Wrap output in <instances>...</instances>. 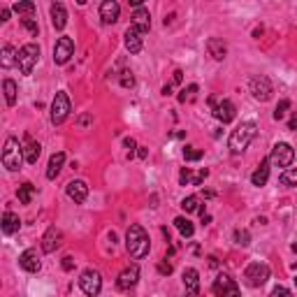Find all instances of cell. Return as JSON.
I'll return each instance as SVG.
<instances>
[{"label": "cell", "instance_id": "8d00e7d4", "mask_svg": "<svg viewBox=\"0 0 297 297\" xmlns=\"http://www.w3.org/2000/svg\"><path fill=\"white\" fill-rule=\"evenodd\" d=\"M21 26L26 28L31 35H35V37H37V33H40V28H37V21L31 19V16H28V19H21Z\"/></svg>", "mask_w": 297, "mask_h": 297}, {"label": "cell", "instance_id": "ac0fdd59", "mask_svg": "<svg viewBox=\"0 0 297 297\" xmlns=\"http://www.w3.org/2000/svg\"><path fill=\"white\" fill-rule=\"evenodd\" d=\"M119 14H121V7L116 0H104L102 5H100V19H102V23H116Z\"/></svg>", "mask_w": 297, "mask_h": 297}, {"label": "cell", "instance_id": "bcb514c9", "mask_svg": "<svg viewBox=\"0 0 297 297\" xmlns=\"http://www.w3.org/2000/svg\"><path fill=\"white\" fill-rule=\"evenodd\" d=\"M288 130H297V116H290V121H288Z\"/></svg>", "mask_w": 297, "mask_h": 297}, {"label": "cell", "instance_id": "52a82bcc", "mask_svg": "<svg viewBox=\"0 0 297 297\" xmlns=\"http://www.w3.org/2000/svg\"><path fill=\"white\" fill-rule=\"evenodd\" d=\"M68 116H70V98H68L65 91H58L56 98H53V102H51V123L61 125Z\"/></svg>", "mask_w": 297, "mask_h": 297}, {"label": "cell", "instance_id": "5bb4252c", "mask_svg": "<svg viewBox=\"0 0 297 297\" xmlns=\"http://www.w3.org/2000/svg\"><path fill=\"white\" fill-rule=\"evenodd\" d=\"M214 116L221 123H230V121H235V116H237V107L230 102V100H219V102L214 104Z\"/></svg>", "mask_w": 297, "mask_h": 297}, {"label": "cell", "instance_id": "d4e9b609", "mask_svg": "<svg viewBox=\"0 0 297 297\" xmlns=\"http://www.w3.org/2000/svg\"><path fill=\"white\" fill-rule=\"evenodd\" d=\"M21 228V219L16 214H12V211H5L3 214V232L5 235H14V232H19Z\"/></svg>", "mask_w": 297, "mask_h": 297}, {"label": "cell", "instance_id": "7a4b0ae2", "mask_svg": "<svg viewBox=\"0 0 297 297\" xmlns=\"http://www.w3.org/2000/svg\"><path fill=\"white\" fill-rule=\"evenodd\" d=\"M258 135V125L253 121H244L235 128V130L230 132V140H228V146L232 153H241L249 149V144L256 140Z\"/></svg>", "mask_w": 297, "mask_h": 297}, {"label": "cell", "instance_id": "d590c367", "mask_svg": "<svg viewBox=\"0 0 297 297\" xmlns=\"http://www.w3.org/2000/svg\"><path fill=\"white\" fill-rule=\"evenodd\" d=\"M183 158H186V163H195L202 158V151L195 149V146H186V149H183Z\"/></svg>", "mask_w": 297, "mask_h": 297}, {"label": "cell", "instance_id": "b9f144b4", "mask_svg": "<svg viewBox=\"0 0 297 297\" xmlns=\"http://www.w3.org/2000/svg\"><path fill=\"white\" fill-rule=\"evenodd\" d=\"M207 177H209V170H204V167H202L198 174H193V181H191V183H193V186H200V183H202Z\"/></svg>", "mask_w": 297, "mask_h": 297}, {"label": "cell", "instance_id": "cb8c5ba5", "mask_svg": "<svg viewBox=\"0 0 297 297\" xmlns=\"http://www.w3.org/2000/svg\"><path fill=\"white\" fill-rule=\"evenodd\" d=\"M267 179H269V158L260 160L258 170H256L253 174H251V181H253V186H265Z\"/></svg>", "mask_w": 297, "mask_h": 297}, {"label": "cell", "instance_id": "d6a6232c", "mask_svg": "<svg viewBox=\"0 0 297 297\" xmlns=\"http://www.w3.org/2000/svg\"><path fill=\"white\" fill-rule=\"evenodd\" d=\"M198 84H191L188 89L181 91V95H179V102H191V100H195V93H198Z\"/></svg>", "mask_w": 297, "mask_h": 297}, {"label": "cell", "instance_id": "e0dca14e", "mask_svg": "<svg viewBox=\"0 0 297 297\" xmlns=\"http://www.w3.org/2000/svg\"><path fill=\"white\" fill-rule=\"evenodd\" d=\"M130 26H135L142 35L151 31V14H149V10H146V7H137V10L132 12V23H130Z\"/></svg>", "mask_w": 297, "mask_h": 297}, {"label": "cell", "instance_id": "60d3db41", "mask_svg": "<svg viewBox=\"0 0 297 297\" xmlns=\"http://www.w3.org/2000/svg\"><path fill=\"white\" fill-rule=\"evenodd\" d=\"M191 181H193V174H191V170H188V167H183L181 174H179V183H181V186H186V183H191Z\"/></svg>", "mask_w": 297, "mask_h": 297}, {"label": "cell", "instance_id": "c3c4849f", "mask_svg": "<svg viewBox=\"0 0 297 297\" xmlns=\"http://www.w3.org/2000/svg\"><path fill=\"white\" fill-rule=\"evenodd\" d=\"M137 156H140V158H146V156H149V151H146L144 146H140V151H137Z\"/></svg>", "mask_w": 297, "mask_h": 297}, {"label": "cell", "instance_id": "f907efd6", "mask_svg": "<svg viewBox=\"0 0 297 297\" xmlns=\"http://www.w3.org/2000/svg\"><path fill=\"white\" fill-rule=\"evenodd\" d=\"M292 251H295V253H297V244H292Z\"/></svg>", "mask_w": 297, "mask_h": 297}, {"label": "cell", "instance_id": "e575fe53", "mask_svg": "<svg viewBox=\"0 0 297 297\" xmlns=\"http://www.w3.org/2000/svg\"><path fill=\"white\" fill-rule=\"evenodd\" d=\"M12 10L16 12V14H33L35 12V5L33 3H28V0H23V3H14V7Z\"/></svg>", "mask_w": 297, "mask_h": 297}, {"label": "cell", "instance_id": "7402d4cb", "mask_svg": "<svg viewBox=\"0 0 297 297\" xmlns=\"http://www.w3.org/2000/svg\"><path fill=\"white\" fill-rule=\"evenodd\" d=\"M51 23L56 31H63L65 23H68V12H65V5H63V3H53L51 5Z\"/></svg>", "mask_w": 297, "mask_h": 297}, {"label": "cell", "instance_id": "603a6c76", "mask_svg": "<svg viewBox=\"0 0 297 297\" xmlns=\"http://www.w3.org/2000/svg\"><path fill=\"white\" fill-rule=\"evenodd\" d=\"M207 51H209V56H214L216 61H223L225 53H228V47H225V42L219 40V37H209L207 40Z\"/></svg>", "mask_w": 297, "mask_h": 297}, {"label": "cell", "instance_id": "277c9868", "mask_svg": "<svg viewBox=\"0 0 297 297\" xmlns=\"http://www.w3.org/2000/svg\"><path fill=\"white\" fill-rule=\"evenodd\" d=\"M37 58H40V47L35 42H28L19 49V56H16V65H19L21 74H31L33 68L37 65Z\"/></svg>", "mask_w": 297, "mask_h": 297}, {"label": "cell", "instance_id": "4fadbf2b", "mask_svg": "<svg viewBox=\"0 0 297 297\" xmlns=\"http://www.w3.org/2000/svg\"><path fill=\"white\" fill-rule=\"evenodd\" d=\"M65 193H68V198L72 200V202L82 204V202H86V198H89V183L82 181V179H74V181L68 183Z\"/></svg>", "mask_w": 297, "mask_h": 297}, {"label": "cell", "instance_id": "8fae6325", "mask_svg": "<svg viewBox=\"0 0 297 297\" xmlns=\"http://www.w3.org/2000/svg\"><path fill=\"white\" fill-rule=\"evenodd\" d=\"M72 53H74V42H72V37H58V42H56V47H53V63L56 65H65V63L72 58Z\"/></svg>", "mask_w": 297, "mask_h": 297}, {"label": "cell", "instance_id": "9c48e42d", "mask_svg": "<svg viewBox=\"0 0 297 297\" xmlns=\"http://www.w3.org/2000/svg\"><path fill=\"white\" fill-rule=\"evenodd\" d=\"M295 160V149L286 142H279V144L272 146V156H269V163L277 167H288L290 163Z\"/></svg>", "mask_w": 297, "mask_h": 297}, {"label": "cell", "instance_id": "9a60e30c", "mask_svg": "<svg viewBox=\"0 0 297 297\" xmlns=\"http://www.w3.org/2000/svg\"><path fill=\"white\" fill-rule=\"evenodd\" d=\"M61 239H63L61 230H58L56 225H51V228L44 232V237H42V251H44V253H53V251L61 246Z\"/></svg>", "mask_w": 297, "mask_h": 297}, {"label": "cell", "instance_id": "d6986e66", "mask_svg": "<svg viewBox=\"0 0 297 297\" xmlns=\"http://www.w3.org/2000/svg\"><path fill=\"white\" fill-rule=\"evenodd\" d=\"M183 286H186V297H198V292H200V274H198V269L188 267V269L183 272Z\"/></svg>", "mask_w": 297, "mask_h": 297}, {"label": "cell", "instance_id": "4dcf8cb0", "mask_svg": "<svg viewBox=\"0 0 297 297\" xmlns=\"http://www.w3.org/2000/svg\"><path fill=\"white\" fill-rule=\"evenodd\" d=\"M174 225H177V230L181 232L183 237H193L195 228H193V223H191L188 219H183V216H177V219H174Z\"/></svg>", "mask_w": 297, "mask_h": 297}, {"label": "cell", "instance_id": "f546056e", "mask_svg": "<svg viewBox=\"0 0 297 297\" xmlns=\"http://www.w3.org/2000/svg\"><path fill=\"white\" fill-rule=\"evenodd\" d=\"M3 91H5V102L10 104V107H14L16 104V84L12 82V79H5V82H3Z\"/></svg>", "mask_w": 297, "mask_h": 297}, {"label": "cell", "instance_id": "4316f807", "mask_svg": "<svg viewBox=\"0 0 297 297\" xmlns=\"http://www.w3.org/2000/svg\"><path fill=\"white\" fill-rule=\"evenodd\" d=\"M181 209L186 211V214H195V211H198V214L204 216V207L200 204L198 195H188V198H183L181 200Z\"/></svg>", "mask_w": 297, "mask_h": 297}, {"label": "cell", "instance_id": "836d02e7", "mask_svg": "<svg viewBox=\"0 0 297 297\" xmlns=\"http://www.w3.org/2000/svg\"><path fill=\"white\" fill-rule=\"evenodd\" d=\"M288 110H290V100H288V98H283L281 102L277 104V110H274V119H277V121H281L283 116L288 114Z\"/></svg>", "mask_w": 297, "mask_h": 297}, {"label": "cell", "instance_id": "83f0119b", "mask_svg": "<svg viewBox=\"0 0 297 297\" xmlns=\"http://www.w3.org/2000/svg\"><path fill=\"white\" fill-rule=\"evenodd\" d=\"M33 193H35V186L26 181V183H21V186H19V191H16V198H19L21 204H31Z\"/></svg>", "mask_w": 297, "mask_h": 297}, {"label": "cell", "instance_id": "44dd1931", "mask_svg": "<svg viewBox=\"0 0 297 297\" xmlns=\"http://www.w3.org/2000/svg\"><path fill=\"white\" fill-rule=\"evenodd\" d=\"M23 158H26V163L28 165H35L37 163V158H40V153H42V146H40V142H35V140H31V135H26L23 137Z\"/></svg>", "mask_w": 297, "mask_h": 297}, {"label": "cell", "instance_id": "1f68e13d", "mask_svg": "<svg viewBox=\"0 0 297 297\" xmlns=\"http://www.w3.org/2000/svg\"><path fill=\"white\" fill-rule=\"evenodd\" d=\"M279 181L283 183V186H297V167H290V170H283L281 177H279Z\"/></svg>", "mask_w": 297, "mask_h": 297}, {"label": "cell", "instance_id": "5b68a950", "mask_svg": "<svg viewBox=\"0 0 297 297\" xmlns=\"http://www.w3.org/2000/svg\"><path fill=\"white\" fill-rule=\"evenodd\" d=\"M269 267L265 265V262H251L249 267L244 269V279L246 283H249L251 288H260L267 283V279H269Z\"/></svg>", "mask_w": 297, "mask_h": 297}, {"label": "cell", "instance_id": "484cf974", "mask_svg": "<svg viewBox=\"0 0 297 297\" xmlns=\"http://www.w3.org/2000/svg\"><path fill=\"white\" fill-rule=\"evenodd\" d=\"M63 163H65V153H63V151L53 153V156L49 158V165H47V179H56V177H58V172H61Z\"/></svg>", "mask_w": 297, "mask_h": 297}, {"label": "cell", "instance_id": "816d5d0a", "mask_svg": "<svg viewBox=\"0 0 297 297\" xmlns=\"http://www.w3.org/2000/svg\"><path fill=\"white\" fill-rule=\"evenodd\" d=\"M295 283H297V279H295Z\"/></svg>", "mask_w": 297, "mask_h": 297}, {"label": "cell", "instance_id": "f1b7e54d", "mask_svg": "<svg viewBox=\"0 0 297 297\" xmlns=\"http://www.w3.org/2000/svg\"><path fill=\"white\" fill-rule=\"evenodd\" d=\"M16 56H19V53L14 51V47H12V44H5V47H3V58H0V65H3V68H12V65L16 63Z\"/></svg>", "mask_w": 297, "mask_h": 297}, {"label": "cell", "instance_id": "7c38bea8", "mask_svg": "<svg viewBox=\"0 0 297 297\" xmlns=\"http://www.w3.org/2000/svg\"><path fill=\"white\" fill-rule=\"evenodd\" d=\"M137 281H140V267L130 265L119 274V279H116V288H119V290H130V288L137 286Z\"/></svg>", "mask_w": 297, "mask_h": 297}, {"label": "cell", "instance_id": "ab89813d", "mask_svg": "<svg viewBox=\"0 0 297 297\" xmlns=\"http://www.w3.org/2000/svg\"><path fill=\"white\" fill-rule=\"evenodd\" d=\"M269 297H292V295H290V290H288L286 286H277L274 290L269 292Z\"/></svg>", "mask_w": 297, "mask_h": 297}, {"label": "cell", "instance_id": "7dc6e473", "mask_svg": "<svg viewBox=\"0 0 297 297\" xmlns=\"http://www.w3.org/2000/svg\"><path fill=\"white\" fill-rule=\"evenodd\" d=\"M181 79H183V72L181 70H174V84H181Z\"/></svg>", "mask_w": 297, "mask_h": 297}, {"label": "cell", "instance_id": "f35d334b", "mask_svg": "<svg viewBox=\"0 0 297 297\" xmlns=\"http://www.w3.org/2000/svg\"><path fill=\"white\" fill-rule=\"evenodd\" d=\"M121 86H123V89H132V86H135L132 72H121Z\"/></svg>", "mask_w": 297, "mask_h": 297}, {"label": "cell", "instance_id": "74e56055", "mask_svg": "<svg viewBox=\"0 0 297 297\" xmlns=\"http://www.w3.org/2000/svg\"><path fill=\"white\" fill-rule=\"evenodd\" d=\"M235 241L239 246H249L251 244V235L246 232V230H237V232H235Z\"/></svg>", "mask_w": 297, "mask_h": 297}, {"label": "cell", "instance_id": "681fc988", "mask_svg": "<svg viewBox=\"0 0 297 297\" xmlns=\"http://www.w3.org/2000/svg\"><path fill=\"white\" fill-rule=\"evenodd\" d=\"M0 16H3V21H7V19H10V10H7V7H5V10H3V14H0Z\"/></svg>", "mask_w": 297, "mask_h": 297}, {"label": "cell", "instance_id": "ba28073f", "mask_svg": "<svg viewBox=\"0 0 297 297\" xmlns=\"http://www.w3.org/2000/svg\"><path fill=\"white\" fill-rule=\"evenodd\" d=\"M216 297H239V286L235 283V279L230 274H219L214 279V286H211Z\"/></svg>", "mask_w": 297, "mask_h": 297}, {"label": "cell", "instance_id": "7bdbcfd3", "mask_svg": "<svg viewBox=\"0 0 297 297\" xmlns=\"http://www.w3.org/2000/svg\"><path fill=\"white\" fill-rule=\"evenodd\" d=\"M158 272H160V274H172V265L165 262V260H160L158 262Z\"/></svg>", "mask_w": 297, "mask_h": 297}, {"label": "cell", "instance_id": "f6af8a7d", "mask_svg": "<svg viewBox=\"0 0 297 297\" xmlns=\"http://www.w3.org/2000/svg\"><path fill=\"white\" fill-rule=\"evenodd\" d=\"M72 267H74V260H72V258H63V269H65V272H70V269H72Z\"/></svg>", "mask_w": 297, "mask_h": 297}, {"label": "cell", "instance_id": "2e32d148", "mask_svg": "<svg viewBox=\"0 0 297 297\" xmlns=\"http://www.w3.org/2000/svg\"><path fill=\"white\" fill-rule=\"evenodd\" d=\"M19 265L23 272H31V274H35V272H40V256H37L35 249H28L23 251L19 256Z\"/></svg>", "mask_w": 297, "mask_h": 297}, {"label": "cell", "instance_id": "ee69618b", "mask_svg": "<svg viewBox=\"0 0 297 297\" xmlns=\"http://www.w3.org/2000/svg\"><path fill=\"white\" fill-rule=\"evenodd\" d=\"M123 144H125V149H128V151H130V156H132V149H137V146H135V140H132V137H125Z\"/></svg>", "mask_w": 297, "mask_h": 297}, {"label": "cell", "instance_id": "6da1fadb", "mask_svg": "<svg viewBox=\"0 0 297 297\" xmlns=\"http://www.w3.org/2000/svg\"><path fill=\"white\" fill-rule=\"evenodd\" d=\"M125 249L132 258H144L149 256V249H151V239L146 235V230L142 225L132 223L125 232Z\"/></svg>", "mask_w": 297, "mask_h": 297}, {"label": "cell", "instance_id": "3957f363", "mask_svg": "<svg viewBox=\"0 0 297 297\" xmlns=\"http://www.w3.org/2000/svg\"><path fill=\"white\" fill-rule=\"evenodd\" d=\"M23 146L19 144V140L16 137H7L5 140V149H3V165L10 170V172H16V170H21V165H23Z\"/></svg>", "mask_w": 297, "mask_h": 297}, {"label": "cell", "instance_id": "ffe728a7", "mask_svg": "<svg viewBox=\"0 0 297 297\" xmlns=\"http://www.w3.org/2000/svg\"><path fill=\"white\" fill-rule=\"evenodd\" d=\"M123 42H125V49H128L130 53H140L142 51V44H144V42H142V33L137 31L135 26H130L128 31H125Z\"/></svg>", "mask_w": 297, "mask_h": 297}, {"label": "cell", "instance_id": "8992f818", "mask_svg": "<svg viewBox=\"0 0 297 297\" xmlns=\"http://www.w3.org/2000/svg\"><path fill=\"white\" fill-rule=\"evenodd\" d=\"M79 288H82L89 297H98L100 290H102V277H100V272H95V269L82 272V277H79Z\"/></svg>", "mask_w": 297, "mask_h": 297}, {"label": "cell", "instance_id": "30bf717a", "mask_svg": "<svg viewBox=\"0 0 297 297\" xmlns=\"http://www.w3.org/2000/svg\"><path fill=\"white\" fill-rule=\"evenodd\" d=\"M249 89H251V95L256 100H260V102H267V100L272 98V93H274V89H272V82L267 77H253L249 82Z\"/></svg>", "mask_w": 297, "mask_h": 297}]
</instances>
